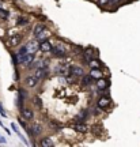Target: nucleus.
Instances as JSON below:
<instances>
[{"instance_id": "obj_1", "label": "nucleus", "mask_w": 140, "mask_h": 147, "mask_svg": "<svg viewBox=\"0 0 140 147\" xmlns=\"http://www.w3.org/2000/svg\"><path fill=\"white\" fill-rule=\"evenodd\" d=\"M34 60V53H26L25 56H19V60L18 63H22V64H30L31 61Z\"/></svg>"}, {"instance_id": "obj_2", "label": "nucleus", "mask_w": 140, "mask_h": 147, "mask_svg": "<svg viewBox=\"0 0 140 147\" xmlns=\"http://www.w3.org/2000/svg\"><path fill=\"white\" fill-rule=\"evenodd\" d=\"M52 53L55 55V56H57V57H63L64 55H65V49H64V47L63 45H56V47H52Z\"/></svg>"}, {"instance_id": "obj_3", "label": "nucleus", "mask_w": 140, "mask_h": 147, "mask_svg": "<svg viewBox=\"0 0 140 147\" xmlns=\"http://www.w3.org/2000/svg\"><path fill=\"white\" fill-rule=\"evenodd\" d=\"M38 49H41V52H50L52 44H50V41H48V40H42V41L40 42Z\"/></svg>"}, {"instance_id": "obj_4", "label": "nucleus", "mask_w": 140, "mask_h": 147, "mask_svg": "<svg viewBox=\"0 0 140 147\" xmlns=\"http://www.w3.org/2000/svg\"><path fill=\"white\" fill-rule=\"evenodd\" d=\"M48 75V69L46 67H40V68L36 71V78L37 79H44Z\"/></svg>"}, {"instance_id": "obj_5", "label": "nucleus", "mask_w": 140, "mask_h": 147, "mask_svg": "<svg viewBox=\"0 0 140 147\" xmlns=\"http://www.w3.org/2000/svg\"><path fill=\"white\" fill-rule=\"evenodd\" d=\"M71 74H73L75 76H83L84 71H83V68H82V67L73 65V67H71Z\"/></svg>"}, {"instance_id": "obj_6", "label": "nucleus", "mask_w": 140, "mask_h": 147, "mask_svg": "<svg viewBox=\"0 0 140 147\" xmlns=\"http://www.w3.org/2000/svg\"><path fill=\"white\" fill-rule=\"evenodd\" d=\"M38 47H40V45H38L36 41H31L30 44H27V45H26L27 52H29V53H36L37 49H38Z\"/></svg>"}, {"instance_id": "obj_7", "label": "nucleus", "mask_w": 140, "mask_h": 147, "mask_svg": "<svg viewBox=\"0 0 140 147\" xmlns=\"http://www.w3.org/2000/svg\"><path fill=\"white\" fill-rule=\"evenodd\" d=\"M22 116H23L26 120H31V119H33V110H30L29 108H23V109H22Z\"/></svg>"}, {"instance_id": "obj_8", "label": "nucleus", "mask_w": 140, "mask_h": 147, "mask_svg": "<svg viewBox=\"0 0 140 147\" xmlns=\"http://www.w3.org/2000/svg\"><path fill=\"white\" fill-rule=\"evenodd\" d=\"M25 83H26L29 87H34V86L37 84V78L36 76H29V78H26Z\"/></svg>"}, {"instance_id": "obj_9", "label": "nucleus", "mask_w": 140, "mask_h": 147, "mask_svg": "<svg viewBox=\"0 0 140 147\" xmlns=\"http://www.w3.org/2000/svg\"><path fill=\"white\" fill-rule=\"evenodd\" d=\"M19 42H21V36H12L10 38V45L11 47H16V45H19Z\"/></svg>"}, {"instance_id": "obj_10", "label": "nucleus", "mask_w": 140, "mask_h": 147, "mask_svg": "<svg viewBox=\"0 0 140 147\" xmlns=\"http://www.w3.org/2000/svg\"><path fill=\"white\" fill-rule=\"evenodd\" d=\"M108 105H109V100H108L106 97H102V98H99L98 106L101 108V109H105V108H106Z\"/></svg>"}, {"instance_id": "obj_11", "label": "nucleus", "mask_w": 140, "mask_h": 147, "mask_svg": "<svg viewBox=\"0 0 140 147\" xmlns=\"http://www.w3.org/2000/svg\"><path fill=\"white\" fill-rule=\"evenodd\" d=\"M93 76L91 75H84L83 79H82V83L84 84V86H90V84L93 83Z\"/></svg>"}, {"instance_id": "obj_12", "label": "nucleus", "mask_w": 140, "mask_h": 147, "mask_svg": "<svg viewBox=\"0 0 140 147\" xmlns=\"http://www.w3.org/2000/svg\"><path fill=\"white\" fill-rule=\"evenodd\" d=\"M90 75H91L93 78H95V79L102 78V72H101L98 68H91V72H90Z\"/></svg>"}, {"instance_id": "obj_13", "label": "nucleus", "mask_w": 140, "mask_h": 147, "mask_svg": "<svg viewBox=\"0 0 140 147\" xmlns=\"http://www.w3.org/2000/svg\"><path fill=\"white\" fill-rule=\"evenodd\" d=\"M73 129L75 131H78V132H86L87 131V127H86V124H75L73 125Z\"/></svg>"}, {"instance_id": "obj_14", "label": "nucleus", "mask_w": 140, "mask_h": 147, "mask_svg": "<svg viewBox=\"0 0 140 147\" xmlns=\"http://www.w3.org/2000/svg\"><path fill=\"white\" fill-rule=\"evenodd\" d=\"M44 30H45V27L42 26L41 23H38V25H37L36 27H34V36H40V34H41L42 32H44Z\"/></svg>"}, {"instance_id": "obj_15", "label": "nucleus", "mask_w": 140, "mask_h": 147, "mask_svg": "<svg viewBox=\"0 0 140 147\" xmlns=\"http://www.w3.org/2000/svg\"><path fill=\"white\" fill-rule=\"evenodd\" d=\"M53 143H52V139L50 138H45V139H42L41 140V146L42 147H50Z\"/></svg>"}, {"instance_id": "obj_16", "label": "nucleus", "mask_w": 140, "mask_h": 147, "mask_svg": "<svg viewBox=\"0 0 140 147\" xmlns=\"http://www.w3.org/2000/svg\"><path fill=\"white\" fill-rule=\"evenodd\" d=\"M106 86H108L106 80H105V79H102V78H99L98 83H97V87H98V89H101V90H104V89H106Z\"/></svg>"}, {"instance_id": "obj_17", "label": "nucleus", "mask_w": 140, "mask_h": 147, "mask_svg": "<svg viewBox=\"0 0 140 147\" xmlns=\"http://www.w3.org/2000/svg\"><path fill=\"white\" fill-rule=\"evenodd\" d=\"M26 53H29V52H27V48L26 47H22L21 49H19V52H18V57H19V56H25Z\"/></svg>"}, {"instance_id": "obj_18", "label": "nucleus", "mask_w": 140, "mask_h": 147, "mask_svg": "<svg viewBox=\"0 0 140 147\" xmlns=\"http://www.w3.org/2000/svg\"><path fill=\"white\" fill-rule=\"evenodd\" d=\"M0 18L1 19H7L8 18V12L5 10H3V8H0Z\"/></svg>"}, {"instance_id": "obj_19", "label": "nucleus", "mask_w": 140, "mask_h": 147, "mask_svg": "<svg viewBox=\"0 0 140 147\" xmlns=\"http://www.w3.org/2000/svg\"><path fill=\"white\" fill-rule=\"evenodd\" d=\"M31 132H33L34 135H38V134L41 132V127H40V125H34L33 128H31Z\"/></svg>"}, {"instance_id": "obj_20", "label": "nucleus", "mask_w": 140, "mask_h": 147, "mask_svg": "<svg viewBox=\"0 0 140 147\" xmlns=\"http://www.w3.org/2000/svg\"><path fill=\"white\" fill-rule=\"evenodd\" d=\"M90 67H91V68H98L99 67V63L98 61H95V60H90Z\"/></svg>"}, {"instance_id": "obj_21", "label": "nucleus", "mask_w": 140, "mask_h": 147, "mask_svg": "<svg viewBox=\"0 0 140 147\" xmlns=\"http://www.w3.org/2000/svg\"><path fill=\"white\" fill-rule=\"evenodd\" d=\"M34 104H36L37 106H41L42 105V101L40 100V97H36V98H34Z\"/></svg>"}, {"instance_id": "obj_22", "label": "nucleus", "mask_w": 140, "mask_h": 147, "mask_svg": "<svg viewBox=\"0 0 140 147\" xmlns=\"http://www.w3.org/2000/svg\"><path fill=\"white\" fill-rule=\"evenodd\" d=\"M26 23H27V21L25 18H21V19L18 21V25H26Z\"/></svg>"}, {"instance_id": "obj_23", "label": "nucleus", "mask_w": 140, "mask_h": 147, "mask_svg": "<svg viewBox=\"0 0 140 147\" xmlns=\"http://www.w3.org/2000/svg\"><path fill=\"white\" fill-rule=\"evenodd\" d=\"M106 3H109V0H99V4H106Z\"/></svg>"}, {"instance_id": "obj_24", "label": "nucleus", "mask_w": 140, "mask_h": 147, "mask_svg": "<svg viewBox=\"0 0 140 147\" xmlns=\"http://www.w3.org/2000/svg\"><path fill=\"white\" fill-rule=\"evenodd\" d=\"M110 3H112V4H117V3H118L120 0H109Z\"/></svg>"}, {"instance_id": "obj_25", "label": "nucleus", "mask_w": 140, "mask_h": 147, "mask_svg": "<svg viewBox=\"0 0 140 147\" xmlns=\"http://www.w3.org/2000/svg\"><path fill=\"white\" fill-rule=\"evenodd\" d=\"M0 113H1V115L4 116V110H3V108H1V105H0Z\"/></svg>"}, {"instance_id": "obj_26", "label": "nucleus", "mask_w": 140, "mask_h": 147, "mask_svg": "<svg viewBox=\"0 0 140 147\" xmlns=\"http://www.w3.org/2000/svg\"><path fill=\"white\" fill-rule=\"evenodd\" d=\"M0 143H5V140H4V138H1V136H0Z\"/></svg>"}]
</instances>
